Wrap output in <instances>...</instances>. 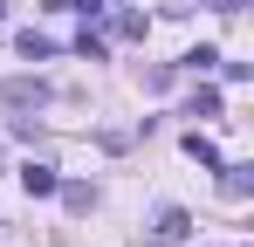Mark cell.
Here are the masks:
<instances>
[{"label":"cell","instance_id":"cell-3","mask_svg":"<svg viewBox=\"0 0 254 247\" xmlns=\"http://www.w3.org/2000/svg\"><path fill=\"white\" fill-rule=\"evenodd\" d=\"M21 185H28L35 199H48V192H62V179H55V165H21Z\"/></svg>","mask_w":254,"mask_h":247},{"label":"cell","instance_id":"cell-10","mask_svg":"<svg viewBox=\"0 0 254 247\" xmlns=\"http://www.w3.org/2000/svg\"><path fill=\"white\" fill-rule=\"evenodd\" d=\"M0 14H7V0H0Z\"/></svg>","mask_w":254,"mask_h":247},{"label":"cell","instance_id":"cell-1","mask_svg":"<svg viewBox=\"0 0 254 247\" xmlns=\"http://www.w3.org/2000/svg\"><path fill=\"white\" fill-rule=\"evenodd\" d=\"M186 234H192V213H186V206H165L158 227H151V241H158V247H179Z\"/></svg>","mask_w":254,"mask_h":247},{"label":"cell","instance_id":"cell-2","mask_svg":"<svg viewBox=\"0 0 254 247\" xmlns=\"http://www.w3.org/2000/svg\"><path fill=\"white\" fill-rule=\"evenodd\" d=\"M220 192H227V199H248L254 192V165H227L220 158Z\"/></svg>","mask_w":254,"mask_h":247},{"label":"cell","instance_id":"cell-4","mask_svg":"<svg viewBox=\"0 0 254 247\" xmlns=\"http://www.w3.org/2000/svg\"><path fill=\"white\" fill-rule=\"evenodd\" d=\"M186 158H199L206 172H220V144H213V137H199V130H186Z\"/></svg>","mask_w":254,"mask_h":247},{"label":"cell","instance_id":"cell-6","mask_svg":"<svg viewBox=\"0 0 254 247\" xmlns=\"http://www.w3.org/2000/svg\"><path fill=\"white\" fill-rule=\"evenodd\" d=\"M21 55H35V62H42V55H55V41H48V35H35V28H28V35H21Z\"/></svg>","mask_w":254,"mask_h":247},{"label":"cell","instance_id":"cell-8","mask_svg":"<svg viewBox=\"0 0 254 247\" xmlns=\"http://www.w3.org/2000/svg\"><path fill=\"white\" fill-rule=\"evenodd\" d=\"M192 117H220V89H199L192 96Z\"/></svg>","mask_w":254,"mask_h":247},{"label":"cell","instance_id":"cell-5","mask_svg":"<svg viewBox=\"0 0 254 247\" xmlns=\"http://www.w3.org/2000/svg\"><path fill=\"white\" fill-rule=\"evenodd\" d=\"M0 96H7V103H42L48 89L42 82H0Z\"/></svg>","mask_w":254,"mask_h":247},{"label":"cell","instance_id":"cell-9","mask_svg":"<svg viewBox=\"0 0 254 247\" xmlns=\"http://www.w3.org/2000/svg\"><path fill=\"white\" fill-rule=\"evenodd\" d=\"M213 7H220V14H241V0H213Z\"/></svg>","mask_w":254,"mask_h":247},{"label":"cell","instance_id":"cell-7","mask_svg":"<svg viewBox=\"0 0 254 247\" xmlns=\"http://www.w3.org/2000/svg\"><path fill=\"white\" fill-rule=\"evenodd\" d=\"M213 62H220V48H213V41H199V48L186 55V69H213Z\"/></svg>","mask_w":254,"mask_h":247}]
</instances>
